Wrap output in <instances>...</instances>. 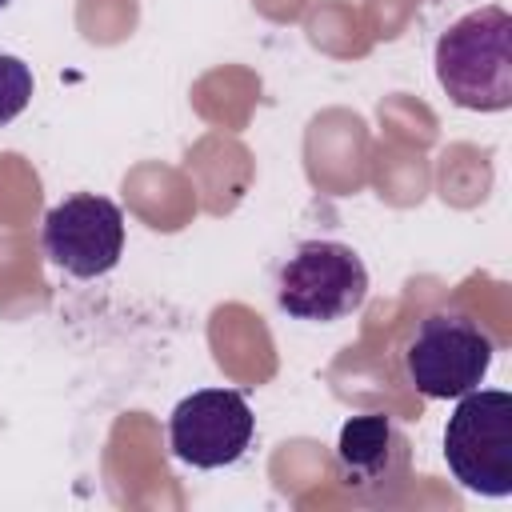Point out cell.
I'll return each mask as SVG.
<instances>
[{"label":"cell","instance_id":"cell-4","mask_svg":"<svg viewBox=\"0 0 512 512\" xmlns=\"http://www.w3.org/2000/svg\"><path fill=\"white\" fill-rule=\"evenodd\" d=\"M368 296V268L340 240H304L280 264L276 304L292 320L332 324L352 316Z\"/></svg>","mask_w":512,"mask_h":512},{"label":"cell","instance_id":"cell-3","mask_svg":"<svg viewBox=\"0 0 512 512\" xmlns=\"http://www.w3.org/2000/svg\"><path fill=\"white\" fill-rule=\"evenodd\" d=\"M492 336L464 312H428L404 348V376L428 400H456L488 376Z\"/></svg>","mask_w":512,"mask_h":512},{"label":"cell","instance_id":"cell-7","mask_svg":"<svg viewBox=\"0 0 512 512\" xmlns=\"http://www.w3.org/2000/svg\"><path fill=\"white\" fill-rule=\"evenodd\" d=\"M336 472L356 492H384L408 476V440L384 412H360L344 420L336 436Z\"/></svg>","mask_w":512,"mask_h":512},{"label":"cell","instance_id":"cell-5","mask_svg":"<svg viewBox=\"0 0 512 512\" xmlns=\"http://www.w3.org/2000/svg\"><path fill=\"white\" fill-rule=\"evenodd\" d=\"M40 248L60 272L76 280H96L112 272L124 256V212L108 196L76 192L44 216Z\"/></svg>","mask_w":512,"mask_h":512},{"label":"cell","instance_id":"cell-1","mask_svg":"<svg viewBox=\"0 0 512 512\" xmlns=\"http://www.w3.org/2000/svg\"><path fill=\"white\" fill-rule=\"evenodd\" d=\"M432 64L440 88L456 108H512V16L500 4H484L452 20L436 40Z\"/></svg>","mask_w":512,"mask_h":512},{"label":"cell","instance_id":"cell-6","mask_svg":"<svg viewBox=\"0 0 512 512\" xmlns=\"http://www.w3.org/2000/svg\"><path fill=\"white\" fill-rule=\"evenodd\" d=\"M256 432V416L236 388H200L184 396L168 416V448L192 468L236 464Z\"/></svg>","mask_w":512,"mask_h":512},{"label":"cell","instance_id":"cell-9","mask_svg":"<svg viewBox=\"0 0 512 512\" xmlns=\"http://www.w3.org/2000/svg\"><path fill=\"white\" fill-rule=\"evenodd\" d=\"M8 4H12V0H0V12H4V8H8Z\"/></svg>","mask_w":512,"mask_h":512},{"label":"cell","instance_id":"cell-2","mask_svg":"<svg viewBox=\"0 0 512 512\" xmlns=\"http://www.w3.org/2000/svg\"><path fill=\"white\" fill-rule=\"evenodd\" d=\"M456 400L444 424L448 472L476 496H512V396L500 388H472Z\"/></svg>","mask_w":512,"mask_h":512},{"label":"cell","instance_id":"cell-8","mask_svg":"<svg viewBox=\"0 0 512 512\" xmlns=\"http://www.w3.org/2000/svg\"><path fill=\"white\" fill-rule=\"evenodd\" d=\"M32 92H36L32 68H28L20 56L0 52V124H12V120L28 108Z\"/></svg>","mask_w":512,"mask_h":512}]
</instances>
